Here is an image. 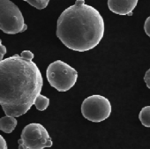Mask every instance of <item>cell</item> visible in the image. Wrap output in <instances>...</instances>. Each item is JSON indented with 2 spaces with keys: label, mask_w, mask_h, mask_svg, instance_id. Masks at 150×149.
<instances>
[{
  "label": "cell",
  "mask_w": 150,
  "mask_h": 149,
  "mask_svg": "<svg viewBox=\"0 0 150 149\" xmlns=\"http://www.w3.org/2000/svg\"><path fill=\"white\" fill-rule=\"evenodd\" d=\"M35 106L36 107V109L40 111H44L45 109H47V108L50 105V99L44 95H42L41 94L35 98Z\"/></svg>",
  "instance_id": "cell-10"
},
{
  "label": "cell",
  "mask_w": 150,
  "mask_h": 149,
  "mask_svg": "<svg viewBox=\"0 0 150 149\" xmlns=\"http://www.w3.org/2000/svg\"><path fill=\"white\" fill-rule=\"evenodd\" d=\"M138 1L139 0H108V7L115 14L132 16Z\"/></svg>",
  "instance_id": "cell-7"
},
{
  "label": "cell",
  "mask_w": 150,
  "mask_h": 149,
  "mask_svg": "<svg viewBox=\"0 0 150 149\" xmlns=\"http://www.w3.org/2000/svg\"><path fill=\"white\" fill-rule=\"evenodd\" d=\"M17 125V120L13 116H6L0 118V130L6 133H11L13 131Z\"/></svg>",
  "instance_id": "cell-8"
},
{
  "label": "cell",
  "mask_w": 150,
  "mask_h": 149,
  "mask_svg": "<svg viewBox=\"0 0 150 149\" xmlns=\"http://www.w3.org/2000/svg\"><path fill=\"white\" fill-rule=\"evenodd\" d=\"M0 29L8 35H16L28 29L21 10L10 0H0Z\"/></svg>",
  "instance_id": "cell-4"
},
{
  "label": "cell",
  "mask_w": 150,
  "mask_h": 149,
  "mask_svg": "<svg viewBox=\"0 0 150 149\" xmlns=\"http://www.w3.org/2000/svg\"><path fill=\"white\" fill-rule=\"evenodd\" d=\"M23 1L28 2L30 6H34L36 9L42 10L48 6L50 0H23Z\"/></svg>",
  "instance_id": "cell-11"
},
{
  "label": "cell",
  "mask_w": 150,
  "mask_h": 149,
  "mask_svg": "<svg viewBox=\"0 0 150 149\" xmlns=\"http://www.w3.org/2000/svg\"><path fill=\"white\" fill-rule=\"evenodd\" d=\"M18 144L20 149H42L51 147L53 145L46 128L36 123L29 124L24 127Z\"/></svg>",
  "instance_id": "cell-5"
},
{
  "label": "cell",
  "mask_w": 150,
  "mask_h": 149,
  "mask_svg": "<svg viewBox=\"0 0 150 149\" xmlns=\"http://www.w3.org/2000/svg\"><path fill=\"white\" fill-rule=\"evenodd\" d=\"M144 81L146 82V87L150 89V68L146 71L145 76H144Z\"/></svg>",
  "instance_id": "cell-13"
},
{
  "label": "cell",
  "mask_w": 150,
  "mask_h": 149,
  "mask_svg": "<svg viewBox=\"0 0 150 149\" xmlns=\"http://www.w3.org/2000/svg\"><path fill=\"white\" fill-rule=\"evenodd\" d=\"M144 30H145V33L146 34V35L150 37V16L148 18H146V20L145 21Z\"/></svg>",
  "instance_id": "cell-12"
},
{
  "label": "cell",
  "mask_w": 150,
  "mask_h": 149,
  "mask_svg": "<svg viewBox=\"0 0 150 149\" xmlns=\"http://www.w3.org/2000/svg\"><path fill=\"white\" fill-rule=\"evenodd\" d=\"M111 104L106 97L94 95L87 97L81 104L82 116L88 121L100 123L110 117L111 114Z\"/></svg>",
  "instance_id": "cell-6"
},
{
  "label": "cell",
  "mask_w": 150,
  "mask_h": 149,
  "mask_svg": "<svg viewBox=\"0 0 150 149\" xmlns=\"http://www.w3.org/2000/svg\"><path fill=\"white\" fill-rule=\"evenodd\" d=\"M104 20L99 11L76 0L66 8L57 22V36L68 49L86 52L96 48L104 35Z\"/></svg>",
  "instance_id": "cell-2"
},
{
  "label": "cell",
  "mask_w": 150,
  "mask_h": 149,
  "mask_svg": "<svg viewBox=\"0 0 150 149\" xmlns=\"http://www.w3.org/2000/svg\"><path fill=\"white\" fill-rule=\"evenodd\" d=\"M7 145L6 139L2 137V135H0V149H6Z\"/></svg>",
  "instance_id": "cell-15"
},
{
  "label": "cell",
  "mask_w": 150,
  "mask_h": 149,
  "mask_svg": "<svg viewBox=\"0 0 150 149\" xmlns=\"http://www.w3.org/2000/svg\"><path fill=\"white\" fill-rule=\"evenodd\" d=\"M46 77L52 88L59 92H66L76 84L78 71L68 64L57 60L48 66Z\"/></svg>",
  "instance_id": "cell-3"
},
{
  "label": "cell",
  "mask_w": 150,
  "mask_h": 149,
  "mask_svg": "<svg viewBox=\"0 0 150 149\" xmlns=\"http://www.w3.org/2000/svg\"><path fill=\"white\" fill-rule=\"evenodd\" d=\"M139 119L143 126L150 128V106L142 108L139 114Z\"/></svg>",
  "instance_id": "cell-9"
},
{
  "label": "cell",
  "mask_w": 150,
  "mask_h": 149,
  "mask_svg": "<svg viewBox=\"0 0 150 149\" xmlns=\"http://www.w3.org/2000/svg\"><path fill=\"white\" fill-rule=\"evenodd\" d=\"M34 54L23 50L0 61V105L6 116L26 114L40 95L43 80Z\"/></svg>",
  "instance_id": "cell-1"
},
{
  "label": "cell",
  "mask_w": 150,
  "mask_h": 149,
  "mask_svg": "<svg viewBox=\"0 0 150 149\" xmlns=\"http://www.w3.org/2000/svg\"><path fill=\"white\" fill-rule=\"evenodd\" d=\"M6 53V48L2 44V42L0 40V61L3 60V57Z\"/></svg>",
  "instance_id": "cell-14"
}]
</instances>
